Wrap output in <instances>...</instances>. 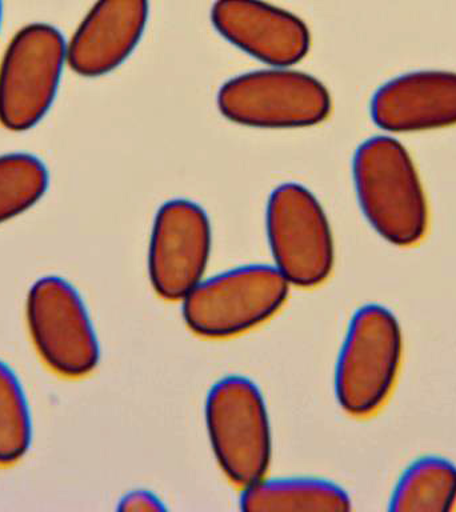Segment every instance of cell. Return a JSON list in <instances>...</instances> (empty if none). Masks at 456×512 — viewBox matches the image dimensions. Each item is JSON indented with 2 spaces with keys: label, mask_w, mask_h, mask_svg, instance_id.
Listing matches in <instances>:
<instances>
[{
  "label": "cell",
  "mask_w": 456,
  "mask_h": 512,
  "mask_svg": "<svg viewBox=\"0 0 456 512\" xmlns=\"http://www.w3.org/2000/svg\"><path fill=\"white\" fill-rule=\"evenodd\" d=\"M290 284L275 267L252 264L203 279L182 300L187 326L203 338H231L267 322L286 303Z\"/></svg>",
  "instance_id": "cell-4"
},
{
  "label": "cell",
  "mask_w": 456,
  "mask_h": 512,
  "mask_svg": "<svg viewBox=\"0 0 456 512\" xmlns=\"http://www.w3.org/2000/svg\"><path fill=\"white\" fill-rule=\"evenodd\" d=\"M211 226L206 211L187 199L164 203L156 212L148 248V274L156 294L183 300L206 274Z\"/></svg>",
  "instance_id": "cell-9"
},
{
  "label": "cell",
  "mask_w": 456,
  "mask_h": 512,
  "mask_svg": "<svg viewBox=\"0 0 456 512\" xmlns=\"http://www.w3.org/2000/svg\"><path fill=\"white\" fill-rule=\"evenodd\" d=\"M402 359V331L386 307L367 304L352 316L340 348L335 391L347 414L364 418L386 402Z\"/></svg>",
  "instance_id": "cell-2"
},
{
  "label": "cell",
  "mask_w": 456,
  "mask_h": 512,
  "mask_svg": "<svg viewBox=\"0 0 456 512\" xmlns=\"http://www.w3.org/2000/svg\"><path fill=\"white\" fill-rule=\"evenodd\" d=\"M211 19L224 39L271 67L294 66L310 50L303 20L263 0H216Z\"/></svg>",
  "instance_id": "cell-10"
},
{
  "label": "cell",
  "mask_w": 456,
  "mask_h": 512,
  "mask_svg": "<svg viewBox=\"0 0 456 512\" xmlns=\"http://www.w3.org/2000/svg\"><path fill=\"white\" fill-rule=\"evenodd\" d=\"M120 510L123 511H163L162 500L150 491L130 492L120 500Z\"/></svg>",
  "instance_id": "cell-17"
},
{
  "label": "cell",
  "mask_w": 456,
  "mask_h": 512,
  "mask_svg": "<svg viewBox=\"0 0 456 512\" xmlns=\"http://www.w3.org/2000/svg\"><path fill=\"white\" fill-rule=\"evenodd\" d=\"M27 320L36 350L47 366L67 378H82L99 362L90 316L75 288L47 276L31 287Z\"/></svg>",
  "instance_id": "cell-8"
},
{
  "label": "cell",
  "mask_w": 456,
  "mask_h": 512,
  "mask_svg": "<svg viewBox=\"0 0 456 512\" xmlns=\"http://www.w3.org/2000/svg\"><path fill=\"white\" fill-rule=\"evenodd\" d=\"M68 66L67 40L48 23L20 28L0 59V124L23 132L42 122Z\"/></svg>",
  "instance_id": "cell-3"
},
{
  "label": "cell",
  "mask_w": 456,
  "mask_h": 512,
  "mask_svg": "<svg viewBox=\"0 0 456 512\" xmlns=\"http://www.w3.org/2000/svg\"><path fill=\"white\" fill-rule=\"evenodd\" d=\"M244 511H348L351 500L335 483L315 478L263 479L242 488Z\"/></svg>",
  "instance_id": "cell-13"
},
{
  "label": "cell",
  "mask_w": 456,
  "mask_h": 512,
  "mask_svg": "<svg viewBox=\"0 0 456 512\" xmlns=\"http://www.w3.org/2000/svg\"><path fill=\"white\" fill-rule=\"evenodd\" d=\"M31 442V420L19 380L0 362V466L18 462Z\"/></svg>",
  "instance_id": "cell-16"
},
{
  "label": "cell",
  "mask_w": 456,
  "mask_h": 512,
  "mask_svg": "<svg viewBox=\"0 0 456 512\" xmlns=\"http://www.w3.org/2000/svg\"><path fill=\"white\" fill-rule=\"evenodd\" d=\"M220 112L231 122L256 128H302L330 114L327 88L314 76L272 67L227 80L218 94Z\"/></svg>",
  "instance_id": "cell-6"
},
{
  "label": "cell",
  "mask_w": 456,
  "mask_h": 512,
  "mask_svg": "<svg viewBox=\"0 0 456 512\" xmlns=\"http://www.w3.org/2000/svg\"><path fill=\"white\" fill-rule=\"evenodd\" d=\"M48 186L50 172L38 156L27 152L0 155V224L34 207Z\"/></svg>",
  "instance_id": "cell-15"
},
{
  "label": "cell",
  "mask_w": 456,
  "mask_h": 512,
  "mask_svg": "<svg viewBox=\"0 0 456 512\" xmlns=\"http://www.w3.org/2000/svg\"><path fill=\"white\" fill-rule=\"evenodd\" d=\"M3 20V0H0V27H2Z\"/></svg>",
  "instance_id": "cell-18"
},
{
  "label": "cell",
  "mask_w": 456,
  "mask_h": 512,
  "mask_svg": "<svg viewBox=\"0 0 456 512\" xmlns=\"http://www.w3.org/2000/svg\"><path fill=\"white\" fill-rule=\"evenodd\" d=\"M374 122L391 132H418L455 126L456 74L418 71L380 87L371 102Z\"/></svg>",
  "instance_id": "cell-12"
},
{
  "label": "cell",
  "mask_w": 456,
  "mask_h": 512,
  "mask_svg": "<svg viewBox=\"0 0 456 512\" xmlns=\"http://www.w3.org/2000/svg\"><path fill=\"white\" fill-rule=\"evenodd\" d=\"M354 180L363 214L382 238L399 247L423 239L428 224L426 195L403 144L388 136L360 144Z\"/></svg>",
  "instance_id": "cell-1"
},
{
  "label": "cell",
  "mask_w": 456,
  "mask_h": 512,
  "mask_svg": "<svg viewBox=\"0 0 456 512\" xmlns=\"http://www.w3.org/2000/svg\"><path fill=\"white\" fill-rule=\"evenodd\" d=\"M206 424L212 451L230 482L244 488L266 476L270 419L254 382L238 375L218 380L207 395Z\"/></svg>",
  "instance_id": "cell-5"
},
{
  "label": "cell",
  "mask_w": 456,
  "mask_h": 512,
  "mask_svg": "<svg viewBox=\"0 0 456 512\" xmlns=\"http://www.w3.org/2000/svg\"><path fill=\"white\" fill-rule=\"evenodd\" d=\"M456 508V467L436 456L416 460L404 472L390 510L399 512H443Z\"/></svg>",
  "instance_id": "cell-14"
},
{
  "label": "cell",
  "mask_w": 456,
  "mask_h": 512,
  "mask_svg": "<svg viewBox=\"0 0 456 512\" xmlns=\"http://www.w3.org/2000/svg\"><path fill=\"white\" fill-rule=\"evenodd\" d=\"M268 243L275 268L290 286L312 288L334 266V239L326 212L306 187H276L266 211Z\"/></svg>",
  "instance_id": "cell-7"
},
{
  "label": "cell",
  "mask_w": 456,
  "mask_h": 512,
  "mask_svg": "<svg viewBox=\"0 0 456 512\" xmlns=\"http://www.w3.org/2000/svg\"><path fill=\"white\" fill-rule=\"evenodd\" d=\"M148 12V0H96L67 40L68 67L84 78L116 70L142 39Z\"/></svg>",
  "instance_id": "cell-11"
}]
</instances>
